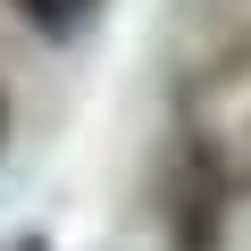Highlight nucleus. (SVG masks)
Returning <instances> with one entry per match:
<instances>
[{"instance_id":"1","label":"nucleus","mask_w":251,"mask_h":251,"mask_svg":"<svg viewBox=\"0 0 251 251\" xmlns=\"http://www.w3.org/2000/svg\"><path fill=\"white\" fill-rule=\"evenodd\" d=\"M17 9H25L34 25H50V34H67V25H75V17L92 9V0H17Z\"/></svg>"}]
</instances>
